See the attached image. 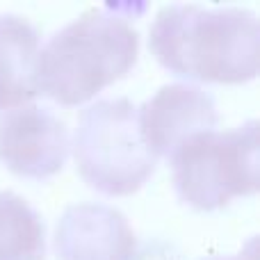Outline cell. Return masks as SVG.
<instances>
[{"mask_svg":"<svg viewBox=\"0 0 260 260\" xmlns=\"http://www.w3.org/2000/svg\"><path fill=\"white\" fill-rule=\"evenodd\" d=\"M0 260H46L44 221L18 194L0 189Z\"/></svg>","mask_w":260,"mask_h":260,"instance_id":"9","label":"cell"},{"mask_svg":"<svg viewBox=\"0 0 260 260\" xmlns=\"http://www.w3.org/2000/svg\"><path fill=\"white\" fill-rule=\"evenodd\" d=\"M123 7H94L57 30L37 53V94L59 105H80L128 76L139 37Z\"/></svg>","mask_w":260,"mask_h":260,"instance_id":"2","label":"cell"},{"mask_svg":"<svg viewBox=\"0 0 260 260\" xmlns=\"http://www.w3.org/2000/svg\"><path fill=\"white\" fill-rule=\"evenodd\" d=\"M37 53L35 25L16 14H0V110H16L37 96Z\"/></svg>","mask_w":260,"mask_h":260,"instance_id":"8","label":"cell"},{"mask_svg":"<svg viewBox=\"0 0 260 260\" xmlns=\"http://www.w3.org/2000/svg\"><path fill=\"white\" fill-rule=\"evenodd\" d=\"M178 199L197 210H217L233 197L258 192V121L208 130L169 157Z\"/></svg>","mask_w":260,"mask_h":260,"instance_id":"4","label":"cell"},{"mask_svg":"<svg viewBox=\"0 0 260 260\" xmlns=\"http://www.w3.org/2000/svg\"><path fill=\"white\" fill-rule=\"evenodd\" d=\"M59 260H135L137 240L128 219L105 203H76L55 229Z\"/></svg>","mask_w":260,"mask_h":260,"instance_id":"7","label":"cell"},{"mask_svg":"<svg viewBox=\"0 0 260 260\" xmlns=\"http://www.w3.org/2000/svg\"><path fill=\"white\" fill-rule=\"evenodd\" d=\"M69 130L41 105H21L0 119V162L12 174L44 180L62 171Z\"/></svg>","mask_w":260,"mask_h":260,"instance_id":"5","label":"cell"},{"mask_svg":"<svg viewBox=\"0 0 260 260\" xmlns=\"http://www.w3.org/2000/svg\"><path fill=\"white\" fill-rule=\"evenodd\" d=\"M203 260H256V256H215V258H203Z\"/></svg>","mask_w":260,"mask_h":260,"instance_id":"10","label":"cell"},{"mask_svg":"<svg viewBox=\"0 0 260 260\" xmlns=\"http://www.w3.org/2000/svg\"><path fill=\"white\" fill-rule=\"evenodd\" d=\"M137 121L151 155L171 157L194 135L215 130V99L194 85H167L137 108Z\"/></svg>","mask_w":260,"mask_h":260,"instance_id":"6","label":"cell"},{"mask_svg":"<svg viewBox=\"0 0 260 260\" xmlns=\"http://www.w3.org/2000/svg\"><path fill=\"white\" fill-rule=\"evenodd\" d=\"M148 48L174 76L240 85L258 76V16L244 7L167 5L148 32Z\"/></svg>","mask_w":260,"mask_h":260,"instance_id":"1","label":"cell"},{"mask_svg":"<svg viewBox=\"0 0 260 260\" xmlns=\"http://www.w3.org/2000/svg\"><path fill=\"white\" fill-rule=\"evenodd\" d=\"M73 155L82 180L108 197L137 192L157 162L144 144L137 108L128 99H101L82 110Z\"/></svg>","mask_w":260,"mask_h":260,"instance_id":"3","label":"cell"}]
</instances>
